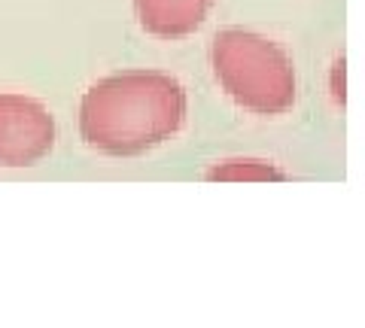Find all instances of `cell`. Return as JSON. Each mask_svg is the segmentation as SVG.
Wrapping results in <instances>:
<instances>
[{"mask_svg":"<svg viewBox=\"0 0 365 328\" xmlns=\"http://www.w3.org/2000/svg\"><path fill=\"white\" fill-rule=\"evenodd\" d=\"M186 119V92L174 76L128 70L95 83L79 104L83 140L107 155H140L165 143Z\"/></svg>","mask_w":365,"mask_h":328,"instance_id":"1","label":"cell"},{"mask_svg":"<svg viewBox=\"0 0 365 328\" xmlns=\"http://www.w3.org/2000/svg\"><path fill=\"white\" fill-rule=\"evenodd\" d=\"M213 73L228 97L259 116H280L295 104V70L277 43L228 28L213 37Z\"/></svg>","mask_w":365,"mask_h":328,"instance_id":"2","label":"cell"},{"mask_svg":"<svg viewBox=\"0 0 365 328\" xmlns=\"http://www.w3.org/2000/svg\"><path fill=\"white\" fill-rule=\"evenodd\" d=\"M55 146V119L40 100L0 95V164L31 167Z\"/></svg>","mask_w":365,"mask_h":328,"instance_id":"3","label":"cell"},{"mask_svg":"<svg viewBox=\"0 0 365 328\" xmlns=\"http://www.w3.org/2000/svg\"><path fill=\"white\" fill-rule=\"evenodd\" d=\"M213 4L216 0H134L143 31L162 40L189 37L198 31Z\"/></svg>","mask_w":365,"mask_h":328,"instance_id":"4","label":"cell"},{"mask_svg":"<svg viewBox=\"0 0 365 328\" xmlns=\"http://www.w3.org/2000/svg\"><path fill=\"white\" fill-rule=\"evenodd\" d=\"M210 179H283V174L265 162H225L210 174Z\"/></svg>","mask_w":365,"mask_h":328,"instance_id":"5","label":"cell"}]
</instances>
